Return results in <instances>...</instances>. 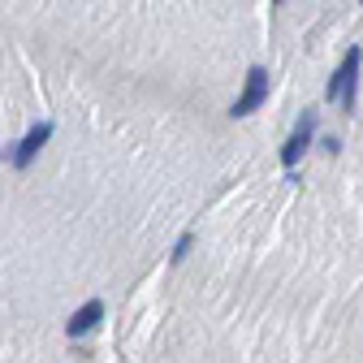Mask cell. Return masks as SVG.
Returning <instances> with one entry per match:
<instances>
[{
    "label": "cell",
    "mask_w": 363,
    "mask_h": 363,
    "mask_svg": "<svg viewBox=\"0 0 363 363\" xmlns=\"http://www.w3.org/2000/svg\"><path fill=\"white\" fill-rule=\"evenodd\" d=\"M359 61H363V52L359 48H350L346 57H342V65H337V74H333V82H329V100L333 104H342L346 113L354 108V78H359Z\"/></svg>",
    "instance_id": "cell-1"
},
{
    "label": "cell",
    "mask_w": 363,
    "mask_h": 363,
    "mask_svg": "<svg viewBox=\"0 0 363 363\" xmlns=\"http://www.w3.org/2000/svg\"><path fill=\"white\" fill-rule=\"evenodd\" d=\"M191 247H195V234L186 230V234L177 238V247H173V255H169V259H173V264H182V259H186V251H191Z\"/></svg>",
    "instance_id": "cell-6"
},
{
    "label": "cell",
    "mask_w": 363,
    "mask_h": 363,
    "mask_svg": "<svg viewBox=\"0 0 363 363\" xmlns=\"http://www.w3.org/2000/svg\"><path fill=\"white\" fill-rule=\"evenodd\" d=\"M48 139H52V121H39L35 130H26V139H22L18 147H9V160H13L18 169H26V164L39 156V147L48 143Z\"/></svg>",
    "instance_id": "cell-4"
},
{
    "label": "cell",
    "mask_w": 363,
    "mask_h": 363,
    "mask_svg": "<svg viewBox=\"0 0 363 363\" xmlns=\"http://www.w3.org/2000/svg\"><path fill=\"white\" fill-rule=\"evenodd\" d=\"M315 125H320V121H315V113H303V117L294 121L290 139L281 143V164H286V169H294V164L303 160V152H307V147H311V139H315Z\"/></svg>",
    "instance_id": "cell-3"
},
{
    "label": "cell",
    "mask_w": 363,
    "mask_h": 363,
    "mask_svg": "<svg viewBox=\"0 0 363 363\" xmlns=\"http://www.w3.org/2000/svg\"><path fill=\"white\" fill-rule=\"evenodd\" d=\"M264 100H268V69H264V65H251V69H247V86H242V96L234 100L230 117H251Z\"/></svg>",
    "instance_id": "cell-2"
},
{
    "label": "cell",
    "mask_w": 363,
    "mask_h": 363,
    "mask_svg": "<svg viewBox=\"0 0 363 363\" xmlns=\"http://www.w3.org/2000/svg\"><path fill=\"white\" fill-rule=\"evenodd\" d=\"M100 320H104V298H86V303L69 315V320H65V337H82V333L96 329Z\"/></svg>",
    "instance_id": "cell-5"
}]
</instances>
